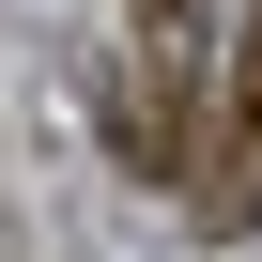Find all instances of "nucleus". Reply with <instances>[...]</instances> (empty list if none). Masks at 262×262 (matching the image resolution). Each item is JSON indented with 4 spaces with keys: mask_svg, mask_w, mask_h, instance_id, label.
Returning <instances> with one entry per match:
<instances>
[{
    "mask_svg": "<svg viewBox=\"0 0 262 262\" xmlns=\"http://www.w3.org/2000/svg\"><path fill=\"white\" fill-rule=\"evenodd\" d=\"M185 16H201V0H155V31H185Z\"/></svg>",
    "mask_w": 262,
    "mask_h": 262,
    "instance_id": "obj_2",
    "label": "nucleus"
},
{
    "mask_svg": "<svg viewBox=\"0 0 262 262\" xmlns=\"http://www.w3.org/2000/svg\"><path fill=\"white\" fill-rule=\"evenodd\" d=\"M185 216H201L216 247L262 231V0H247V31H231V93H216V123L185 139Z\"/></svg>",
    "mask_w": 262,
    "mask_h": 262,
    "instance_id": "obj_1",
    "label": "nucleus"
}]
</instances>
